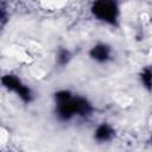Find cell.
I'll use <instances>...</instances> for the list:
<instances>
[{
  "instance_id": "cell-3",
  "label": "cell",
  "mask_w": 152,
  "mask_h": 152,
  "mask_svg": "<svg viewBox=\"0 0 152 152\" xmlns=\"http://www.w3.org/2000/svg\"><path fill=\"white\" fill-rule=\"evenodd\" d=\"M90 55L96 61L103 62V61H106L109 57V48L106 46V45H97V46L93 48Z\"/></svg>"
},
{
  "instance_id": "cell-6",
  "label": "cell",
  "mask_w": 152,
  "mask_h": 152,
  "mask_svg": "<svg viewBox=\"0 0 152 152\" xmlns=\"http://www.w3.org/2000/svg\"><path fill=\"white\" fill-rule=\"evenodd\" d=\"M68 56H69V53L66 52V51H62L61 52V55H59V62L61 63H66V61H68Z\"/></svg>"
},
{
  "instance_id": "cell-4",
  "label": "cell",
  "mask_w": 152,
  "mask_h": 152,
  "mask_svg": "<svg viewBox=\"0 0 152 152\" xmlns=\"http://www.w3.org/2000/svg\"><path fill=\"white\" fill-rule=\"evenodd\" d=\"M95 137H96V139L100 140V141L108 140V139L112 137V129H110V127L107 126V125H101V126L97 128V131H96V133H95Z\"/></svg>"
},
{
  "instance_id": "cell-5",
  "label": "cell",
  "mask_w": 152,
  "mask_h": 152,
  "mask_svg": "<svg viewBox=\"0 0 152 152\" xmlns=\"http://www.w3.org/2000/svg\"><path fill=\"white\" fill-rule=\"evenodd\" d=\"M141 80L144 82V84L147 87V88H151L152 87V70L150 69H146L142 75H141Z\"/></svg>"
},
{
  "instance_id": "cell-1",
  "label": "cell",
  "mask_w": 152,
  "mask_h": 152,
  "mask_svg": "<svg viewBox=\"0 0 152 152\" xmlns=\"http://www.w3.org/2000/svg\"><path fill=\"white\" fill-rule=\"evenodd\" d=\"M93 12L99 19L114 24L118 15V7L114 0H96Z\"/></svg>"
},
{
  "instance_id": "cell-2",
  "label": "cell",
  "mask_w": 152,
  "mask_h": 152,
  "mask_svg": "<svg viewBox=\"0 0 152 152\" xmlns=\"http://www.w3.org/2000/svg\"><path fill=\"white\" fill-rule=\"evenodd\" d=\"M2 83H4V86H5L7 89L15 91V93L20 96L21 100H24V101H26V102H28V101L31 100L30 89H28L27 87L23 86L21 82H20L17 77L11 76V75H7V76H5V77L2 78Z\"/></svg>"
}]
</instances>
